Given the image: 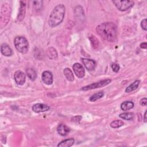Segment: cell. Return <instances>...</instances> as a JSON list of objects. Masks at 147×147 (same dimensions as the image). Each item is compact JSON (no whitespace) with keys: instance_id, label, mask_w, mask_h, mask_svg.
Here are the masks:
<instances>
[{"instance_id":"cell-1","label":"cell","mask_w":147,"mask_h":147,"mask_svg":"<svg viewBox=\"0 0 147 147\" xmlns=\"http://www.w3.org/2000/svg\"><path fill=\"white\" fill-rule=\"evenodd\" d=\"M96 31L105 40L113 42L116 40L117 26L112 22H103L99 24L96 28Z\"/></svg>"},{"instance_id":"cell-2","label":"cell","mask_w":147,"mask_h":147,"mask_svg":"<svg viewBox=\"0 0 147 147\" xmlns=\"http://www.w3.org/2000/svg\"><path fill=\"white\" fill-rule=\"evenodd\" d=\"M65 14V6L63 4L56 6L52 11L48 20V24L52 27L59 25L63 20Z\"/></svg>"},{"instance_id":"cell-3","label":"cell","mask_w":147,"mask_h":147,"mask_svg":"<svg viewBox=\"0 0 147 147\" xmlns=\"http://www.w3.org/2000/svg\"><path fill=\"white\" fill-rule=\"evenodd\" d=\"M14 45L17 51L21 53H26L29 49V43L27 40L22 36H17L14 38Z\"/></svg>"},{"instance_id":"cell-4","label":"cell","mask_w":147,"mask_h":147,"mask_svg":"<svg viewBox=\"0 0 147 147\" xmlns=\"http://www.w3.org/2000/svg\"><path fill=\"white\" fill-rule=\"evenodd\" d=\"M10 14V8L7 3H3L1 9V27L2 28L7 24Z\"/></svg>"},{"instance_id":"cell-5","label":"cell","mask_w":147,"mask_h":147,"mask_svg":"<svg viewBox=\"0 0 147 147\" xmlns=\"http://www.w3.org/2000/svg\"><path fill=\"white\" fill-rule=\"evenodd\" d=\"M113 2L120 11H125L131 7L134 3L133 1H113Z\"/></svg>"},{"instance_id":"cell-6","label":"cell","mask_w":147,"mask_h":147,"mask_svg":"<svg viewBox=\"0 0 147 147\" xmlns=\"http://www.w3.org/2000/svg\"><path fill=\"white\" fill-rule=\"evenodd\" d=\"M111 80L110 79L103 80H102V81H100L98 82H96V83H94L92 84L84 86L82 88V90L83 91H87V90H92V89H95L96 88L102 87H104V86L109 84L111 82Z\"/></svg>"},{"instance_id":"cell-7","label":"cell","mask_w":147,"mask_h":147,"mask_svg":"<svg viewBox=\"0 0 147 147\" xmlns=\"http://www.w3.org/2000/svg\"><path fill=\"white\" fill-rule=\"evenodd\" d=\"M74 73L76 75L77 77L79 78H83L85 75V70L83 67L78 63H75L72 66Z\"/></svg>"},{"instance_id":"cell-8","label":"cell","mask_w":147,"mask_h":147,"mask_svg":"<svg viewBox=\"0 0 147 147\" xmlns=\"http://www.w3.org/2000/svg\"><path fill=\"white\" fill-rule=\"evenodd\" d=\"M14 78L17 84L22 85L25 82L26 76L25 74L21 71H17L14 73Z\"/></svg>"},{"instance_id":"cell-9","label":"cell","mask_w":147,"mask_h":147,"mask_svg":"<svg viewBox=\"0 0 147 147\" xmlns=\"http://www.w3.org/2000/svg\"><path fill=\"white\" fill-rule=\"evenodd\" d=\"M43 82L48 85H50L53 83V76L51 72L48 71H44L41 76Z\"/></svg>"},{"instance_id":"cell-10","label":"cell","mask_w":147,"mask_h":147,"mask_svg":"<svg viewBox=\"0 0 147 147\" xmlns=\"http://www.w3.org/2000/svg\"><path fill=\"white\" fill-rule=\"evenodd\" d=\"M49 108V106L47 105L42 103H37L33 106L32 110L35 113H40L48 111Z\"/></svg>"},{"instance_id":"cell-11","label":"cell","mask_w":147,"mask_h":147,"mask_svg":"<svg viewBox=\"0 0 147 147\" xmlns=\"http://www.w3.org/2000/svg\"><path fill=\"white\" fill-rule=\"evenodd\" d=\"M82 60L83 64L84 65L85 67L87 69V70L92 71L94 69L96 65V63L94 60L85 58L82 59Z\"/></svg>"},{"instance_id":"cell-12","label":"cell","mask_w":147,"mask_h":147,"mask_svg":"<svg viewBox=\"0 0 147 147\" xmlns=\"http://www.w3.org/2000/svg\"><path fill=\"white\" fill-rule=\"evenodd\" d=\"M26 12V5L24 2H20V7L19 9L18 14L17 16V20L19 21H21L24 20Z\"/></svg>"},{"instance_id":"cell-13","label":"cell","mask_w":147,"mask_h":147,"mask_svg":"<svg viewBox=\"0 0 147 147\" xmlns=\"http://www.w3.org/2000/svg\"><path fill=\"white\" fill-rule=\"evenodd\" d=\"M57 131L58 133L61 136H65L69 132L70 129L68 126H67L64 124L61 123L58 125L57 127Z\"/></svg>"},{"instance_id":"cell-14","label":"cell","mask_w":147,"mask_h":147,"mask_svg":"<svg viewBox=\"0 0 147 147\" xmlns=\"http://www.w3.org/2000/svg\"><path fill=\"white\" fill-rule=\"evenodd\" d=\"M1 53L4 56H10L13 53L12 50L10 48V47L7 44H5V43H3L1 45Z\"/></svg>"},{"instance_id":"cell-15","label":"cell","mask_w":147,"mask_h":147,"mask_svg":"<svg viewBox=\"0 0 147 147\" xmlns=\"http://www.w3.org/2000/svg\"><path fill=\"white\" fill-rule=\"evenodd\" d=\"M47 54L48 57L52 60H56L57 58V53L56 50L53 47H49L47 49Z\"/></svg>"},{"instance_id":"cell-16","label":"cell","mask_w":147,"mask_h":147,"mask_svg":"<svg viewBox=\"0 0 147 147\" xmlns=\"http://www.w3.org/2000/svg\"><path fill=\"white\" fill-rule=\"evenodd\" d=\"M74 143V140L73 138L66 139L60 142L58 145V147H69L71 146Z\"/></svg>"},{"instance_id":"cell-17","label":"cell","mask_w":147,"mask_h":147,"mask_svg":"<svg viewBox=\"0 0 147 147\" xmlns=\"http://www.w3.org/2000/svg\"><path fill=\"white\" fill-rule=\"evenodd\" d=\"M26 72L27 76L31 80H34L36 79L37 77V74L34 69L32 68H28L26 69Z\"/></svg>"},{"instance_id":"cell-18","label":"cell","mask_w":147,"mask_h":147,"mask_svg":"<svg viewBox=\"0 0 147 147\" xmlns=\"http://www.w3.org/2000/svg\"><path fill=\"white\" fill-rule=\"evenodd\" d=\"M64 74L66 79L70 82H72L74 80V76L72 71L69 68H65L64 69Z\"/></svg>"},{"instance_id":"cell-19","label":"cell","mask_w":147,"mask_h":147,"mask_svg":"<svg viewBox=\"0 0 147 147\" xmlns=\"http://www.w3.org/2000/svg\"><path fill=\"white\" fill-rule=\"evenodd\" d=\"M134 107V103L131 101H125L121 105V108L123 111H127Z\"/></svg>"},{"instance_id":"cell-20","label":"cell","mask_w":147,"mask_h":147,"mask_svg":"<svg viewBox=\"0 0 147 147\" xmlns=\"http://www.w3.org/2000/svg\"><path fill=\"white\" fill-rule=\"evenodd\" d=\"M140 81L139 80H137L136 81H134L133 83H131L130 86H129L125 90V91L126 92H131L135 90H136L139 84H140Z\"/></svg>"},{"instance_id":"cell-21","label":"cell","mask_w":147,"mask_h":147,"mask_svg":"<svg viewBox=\"0 0 147 147\" xmlns=\"http://www.w3.org/2000/svg\"><path fill=\"white\" fill-rule=\"evenodd\" d=\"M88 38L91 41V45H92V47L94 49L97 48L98 47V45H99V41H98V38H96L95 36H94L93 34H89Z\"/></svg>"},{"instance_id":"cell-22","label":"cell","mask_w":147,"mask_h":147,"mask_svg":"<svg viewBox=\"0 0 147 147\" xmlns=\"http://www.w3.org/2000/svg\"><path fill=\"white\" fill-rule=\"evenodd\" d=\"M119 117L122 119H125V120H131L134 117V114L131 112L125 113H122V114H119Z\"/></svg>"},{"instance_id":"cell-23","label":"cell","mask_w":147,"mask_h":147,"mask_svg":"<svg viewBox=\"0 0 147 147\" xmlns=\"http://www.w3.org/2000/svg\"><path fill=\"white\" fill-rule=\"evenodd\" d=\"M104 95V93L102 91H100V92H98L96 94H94V95H92L90 98V100L91 101V102H95V100L101 98Z\"/></svg>"},{"instance_id":"cell-24","label":"cell","mask_w":147,"mask_h":147,"mask_svg":"<svg viewBox=\"0 0 147 147\" xmlns=\"http://www.w3.org/2000/svg\"><path fill=\"white\" fill-rule=\"evenodd\" d=\"M123 124V122L121 120H115L110 123V126L113 128H118L122 126Z\"/></svg>"},{"instance_id":"cell-25","label":"cell","mask_w":147,"mask_h":147,"mask_svg":"<svg viewBox=\"0 0 147 147\" xmlns=\"http://www.w3.org/2000/svg\"><path fill=\"white\" fill-rule=\"evenodd\" d=\"M113 71L115 72H118L119 70V65L116 63H113L111 65Z\"/></svg>"},{"instance_id":"cell-26","label":"cell","mask_w":147,"mask_h":147,"mask_svg":"<svg viewBox=\"0 0 147 147\" xmlns=\"http://www.w3.org/2000/svg\"><path fill=\"white\" fill-rule=\"evenodd\" d=\"M147 23H146V19L145 18L144 20H142L141 22V28L144 30H147Z\"/></svg>"},{"instance_id":"cell-27","label":"cell","mask_w":147,"mask_h":147,"mask_svg":"<svg viewBox=\"0 0 147 147\" xmlns=\"http://www.w3.org/2000/svg\"><path fill=\"white\" fill-rule=\"evenodd\" d=\"M81 118H82L81 116H79H79H75V117H73V118H71V121H72V122H79V121H80Z\"/></svg>"},{"instance_id":"cell-28","label":"cell","mask_w":147,"mask_h":147,"mask_svg":"<svg viewBox=\"0 0 147 147\" xmlns=\"http://www.w3.org/2000/svg\"><path fill=\"white\" fill-rule=\"evenodd\" d=\"M146 103H147V99H146V98H142V99H141V100L140 102V105H142V106H146Z\"/></svg>"},{"instance_id":"cell-29","label":"cell","mask_w":147,"mask_h":147,"mask_svg":"<svg viewBox=\"0 0 147 147\" xmlns=\"http://www.w3.org/2000/svg\"><path fill=\"white\" fill-rule=\"evenodd\" d=\"M140 47L142 49H146L147 48V44L146 42H142L140 44Z\"/></svg>"},{"instance_id":"cell-30","label":"cell","mask_w":147,"mask_h":147,"mask_svg":"<svg viewBox=\"0 0 147 147\" xmlns=\"http://www.w3.org/2000/svg\"><path fill=\"white\" fill-rule=\"evenodd\" d=\"M146 110L145 111V113H144V122L146 123L147 122V119H146Z\"/></svg>"}]
</instances>
